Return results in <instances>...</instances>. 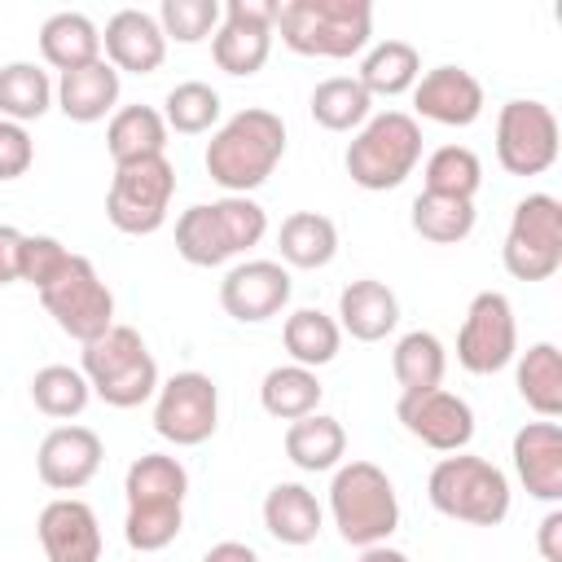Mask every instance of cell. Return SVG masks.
I'll return each instance as SVG.
<instances>
[{
  "mask_svg": "<svg viewBox=\"0 0 562 562\" xmlns=\"http://www.w3.org/2000/svg\"><path fill=\"white\" fill-rule=\"evenodd\" d=\"M285 154V123L277 110H263V105H246L237 110L233 119H224L211 140H206V176L224 189V193H237V198H250V189H259L277 162Z\"/></svg>",
  "mask_w": 562,
  "mask_h": 562,
  "instance_id": "1",
  "label": "cell"
},
{
  "mask_svg": "<svg viewBox=\"0 0 562 562\" xmlns=\"http://www.w3.org/2000/svg\"><path fill=\"white\" fill-rule=\"evenodd\" d=\"M268 233V211L255 198L224 193L215 202H193L176 220V255L193 268H220L259 246Z\"/></svg>",
  "mask_w": 562,
  "mask_h": 562,
  "instance_id": "2",
  "label": "cell"
},
{
  "mask_svg": "<svg viewBox=\"0 0 562 562\" xmlns=\"http://www.w3.org/2000/svg\"><path fill=\"white\" fill-rule=\"evenodd\" d=\"M281 44L299 57H356L373 40V4L369 0H285L277 4Z\"/></svg>",
  "mask_w": 562,
  "mask_h": 562,
  "instance_id": "3",
  "label": "cell"
},
{
  "mask_svg": "<svg viewBox=\"0 0 562 562\" xmlns=\"http://www.w3.org/2000/svg\"><path fill=\"white\" fill-rule=\"evenodd\" d=\"M426 496L430 505L452 518V522H470V527H501L509 518V479L501 465H492L487 457L474 452H448L435 461L430 479H426Z\"/></svg>",
  "mask_w": 562,
  "mask_h": 562,
  "instance_id": "4",
  "label": "cell"
},
{
  "mask_svg": "<svg viewBox=\"0 0 562 562\" xmlns=\"http://www.w3.org/2000/svg\"><path fill=\"white\" fill-rule=\"evenodd\" d=\"M329 518L338 536L356 549L386 544L400 527V496L382 465L373 461H347L334 470L329 483Z\"/></svg>",
  "mask_w": 562,
  "mask_h": 562,
  "instance_id": "5",
  "label": "cell"
},
{
  "mask_svg": "<svg viewBox=\"0 0 562 562\" xmlns=\"http://www.w3.org/2000/svg\"><path fill=\"white\" fill-rule=\"evenodd\" d=\"M422 162V123L404 110H382L369 114V123L351 136L342 167L351 176V184L369 189V193H386L400 189Z\"/></svg>",
  "mask_w": 562,
  "mask_h": 562,
  "instance_id": "6",
  "label": "cell"
},
{
  "mask_svg": "<svg viewBox=\"0 0 562 562\" xmlns=\"http://www.w3.org/2000/svg\"><path fill=\"white\" fill-rule=\"evenodd\" d=\"M83 378L92 395L110 408H136L158 391V364L132 325H110L101 338L83 342Z\"/></svg>",
  "mask_w": 562,
  "mask_h": 562,
  "instance_id": "7",
  "label": "cell"
},
{
  "mask_svg": "<svg viewBox=\"0 0 562 562\" xmlns=\"http://www.w3.org/2000/svg\"><path fill=\"white\" fill-rule=\"evenodd\" d=\"M35 294H40L44 312L53 316V325L66 338H75L79 347L92 342V338H101L114 325V294H110V285L101 281V272L92 268V259H83L75 250L61 263V272L44 290H35Z\"/></svg>",
  "mask_w": 562,
  "mask_h": 562,
  "instance_id": "8",
  "label": "cell"
},
{
  "mask_svg": "<svg viewBox=\"0 0 562 562\" xmlns=\"http://www.w3.org/2000/svg\"><path fill=\"white\" fill-rule=\"evenodd\" d=\"M501 263L514 281H549L562 268V202L553 193H527L514 206Z\"/></svg>",
  "mask_w": 562,
  "mask_h": 562,
  "instance_id": "9",
  "label": "cell"
},
{
  "mask_svg": "<svg viewBox=\"0 0 562 562\" xmlns=\"http://www.w3.org/2000/svg\"><path fill=\"white\" fill-rule=\"evenodd\" d=\"M171 198H176V167L167 154L127 162V167H114V180L105 193V220L127 237H149L167 224Z\"/></svg>",
  "mask_w": 562,
  "mask_h": 562,
  "instance_id": "10",
  "label": "cell"
},
{
  "mask_svg": "<svg viewBox=\"0 0 562 562\" xmlns=\"http://www.w3.org/2000/svg\"><path fill=\"white\" fill-rule=\"evenodd\" d=\"M220 426V386L211 373L184 369L154 391V430L176 448H198Z\"/></svg>",
  "mask_w": 562,
  "mask_h": 562,
  "instance_id": "11",
  "label": "cell"
},
{
  "mask_svg": "<svg viewBox=\"0 0 562 562\" xmlns=\"http://www.w3.org/2000/svg\"><path fill=\"white\" fill-rule=\"evenodd\" d=\"M496 162L509 176H544L558 162V114L536 97H514L496 114Z\"/></svg>",
  "mask_w": 562,
  "mask_h": 562,
  "instance_id": "12",
  "label": "cell"
},
{
  "mask_svg": "<svg viewBox=\"0 0 562 562\" xmlns=\"http://www.w3.org/2000/svg\"><path fill=\"white\" fill-rule=\"evenodd\" d=\"M518 356V321L514 303L501 290H479L465 307V321L457 329V360L465 373H501Z\"/></svg>",
  "mask_w": 562,
  "mask_h": 562,
  "instance_id": "13",
  "label": "cell"
},
{
  "mask_svg": "<svg viewBox=\"0 0 562 562\" xmlns=\"http://www.w3.org/2000/svg\"><path fill=\"white\" fill-rule=\"evenodd\" d=\"M272 26H277V0H228L220 31L211 35L215 66L233 79L259 75L272 53Z\"/></svg>",
  "mask_w": 562,
  "mask_h": 562,
  "instance_id": "14",
  "label": "cell"
},
{
  "mask_svg": "<svg viewBox=\"0 0 562 562\" xmlns=\"http://www.w3.org/2000/svg\"><path fill=\"white\" fill-rule=\"evenodd\" d=\"M395 417H400V426H404L417 443H426V448H435V452H443V457H448V452H465L470 439H474V408H470L461 395L443 391V386L400 395Z\"/></svg>",
  "mask_w": 562,
  "mask_h": 562,
  "instance_id": "15",
  "label": "cell"
},
{
  "mask_svg": "<svg viewBox=\"0 0 562 562\" xmlns=\"http://www.w3.org/2000/svg\"><path fill=\"white\" fill-rule=\"evenodd\" d=\"M285 303H290V272L277 259H241L220 281V307L241 325H259L277 316Z\"/></svg>",
  "mask_w": 562,
  "mask_h": 562,
  "instance_id": "16",
  "label": "cell"
},
{
  "mask_svg": "<svg viewBox=\"0 0 562 562\" xmlns=\"http://www.w3.org/2000/svg\"><path fill=\"white\" fill-rule=\"evenodd\" d=\"M101 457H105V443L92 426H53L44 439H40V452H35V474L44 487L53 492H79L97 479L101 470Z\"/></svg>",
  "mask_w": 562,
  "mask_h": 562,
  "instance_id": "17",
  "label": "cell"
},
{
  "mask_svg": "<svg viewBox=\"0 0 562 562\" xmlns=\"http://www.w3.org/2000/svg\"><path fill=\"white\" fill-rule=\"evenodd\" d=\"M35 536L48 562H101V522L79 496L48 501L35 518Z\"/></svg>",
  "mask_w": 562,
  "mask_h": 562,
  "instance_id": "18",
  "label": "cell"
},
{
  "mask_svg": "<svg viewBox=\"0 0 562 562\" xmlns=\"http://www.w3.org/2000/svg\"><path fill=\"white\" fill-rule=\"evenodd\" d=\"M413 110L443 127H470L483 114V83L465 66H435L413 83Z\"/></svg>",
  "mask_w": 562,
  "mask_h": 562,
  "instance_id": "19",
  "label": "cell"
},
{
  "mask_svg": "<svg viewBox=\"0 0 562 562\" xmlns=\"http://www.w3.org/2000/svg\"><path fill=\"white\" fill-rule=\"evenodd\" d=\"M101 53L119 75H154L167 61V35L154 13L119 9L101 31Z\"/></svg>",
  "mask_w": 562,
  "mask_h": 562,
  "instance_id": "20",
  "label": "cell"
},
{
  "mask_svg": "<svg viewBox=\"0 0 562 562\" xmlns=\"http://www.w3.org/2000/svg\"><path fill=\"white\" fill-rule=\"evenodd\" d=\"M514 470H518V483L527 487V496L544 501V505H558L562 501V430L558 422H527L518 435H514Z\"/></svg>",
  "mask_w": 562,
  "mask_h": 562,
  "instance_id": "21",
  "label": "cell"
},
{
  "mask_svg": "<svg viewBox=\"0 0 562 562\" xmlns=\"http://www.w3.org/2000/svg\"><path fill=\"white\" fill-rule=\"evenodd\" d=\"M395 325H400V299L386 281L360 277V281L342 285V294H338V329L342 334H351L356 342H382Z\"/></svg>",
  "mask_w": 562,
  "mask_h": 562,
  "instance_id": "22",
  "label": "cell"
},
{
  "mask_svg": "<svg viewBox=\"0 0 562 562\" xmlns=\"http://www.w3.org/2000/svg\"><path fill=\"white\" fill-rule=\"evenodd\" d=\"M53 105L70 119V123H97L105 114H114L119 105V70L101 57L88 61L79 70H66L53 88Z\"/></svg>",
  "mask_w": 562,
  "mask_h": 562,
  "instance_id": "23",
  "label": "cell"
},
{
  "mask_svg": "<svg viewBox=\"0 0 562 562\" xmlns=\"http://www.w3.org/2000/svg\"><path fill=\"white\" fill-rule=\"evenodd\" d=\"M321 522H325V509H321L316 492H307L303 483H277L263 496V527L277 544L303 549L321 536Z\"/></svg>",
  "mask_w": 562,
  "mask_h": 562,
  "instance_id": "24",
  "label": "cell"
},
{
  "mask_svg": "<svg viewBox=\"0 0 562 562\" xmlns=\"http://www.w3.org/2000/svg\"><path fill=\"white\" fill-rule=\"evenodd\" d=\"M40 53L53 70H79L88 61H101V26L88 13L61 9L53 18H44L40 26Z\"/></svg>",
  "mask_w": 562,
  "mask_h": 562,
  "instance_id": "25",
  "label": "cell"
},
{
  "mask_svg": "<svg viewBox=\"0 0 562 562\" xmlns=\"http://www.w3.org/2000/svg\"><path fill=\"white\" fill-rule=\"evenodd\" d=\"M105 149H110L114 167L162 158L167 154L162 110H154V105H123V110H114L110 114V127H105Z\"/></svg>",
  "mask_w": 562,
  "mask_h": 562,
  "instance_id": "26",
  "label": "cell"
},
{
  "mask_svg": "<svg viewBox=\"0 0 562 562\" xmlns=\"http://www.w3.org/2000/svg\"><path fill=\"white\" fill-rule=\"evenodd\" d=\"M285 457L307 470V474H325V470H338L342 457H347V430L338 417L329 413H307L299 422L285 426Z\"/></svg>",
  "mask_w": 562,
  "mask_h": 562,
  "instance_id": "27",
  "label": "cell"
},
{
  "mask_svg": "<svg viewBox=\"0 0 562 562\" xmlns=\"http://www.w3.org/2000/svg\"><path fill=\"white\" fill-rule=\"evenodd\" d=\"M184 492H189V470L171 452H145L123 474L127 509H140V505H184Z\"/></svg>",
  "mask_w": 562,
  "mask_h": 562,
  "instance_id": "28",
  "label": "cell"
},
{
  "mask_svg": "<svg viewBox=\"0 0 562 562\" xmlns=\"http://www.w3.org/2000/svg\"><path fill=\"white\" fill-rule=\"evenodd\" d=\"M514 360H518V369H514L518 400H522L536 417L553 422V417L562 413V351H558L553 342H536V347H527V351L514 356Z\"/></svg>",
  "mask_w": 562,
  "mask_h": 562,
  "instance_id": "29",
  "label": "cell"
},
{
  "mask_svg": "<svg viewBox=\"0 0 562 562\" xmlns=\"http://www.w3.org/2000/svg\"><path fill=\"white\" fill-rule=\"evenodd\" d=\"M360 88L369 97H400V92H413V83L422 79V53L408 44V40H382L373 44L364 57H360V70H356Z\"/></svg>",
  "mask_w": 562,
  "mask_h": 562,
  "instance_id": "30",
  "label": "cell"
},
{
  "mask_svg": "<svg viewBox=\"0 0 562 562\" xmlns=\"http://www.w3.org/2000/svg\"><path fill=\"white\" fill-rule=\"evenodd\" d=\"M277 246H281V259L290 268H307V272L325 268L338 255V224L321 211H294L281 220Z\"/></svg>",
  "mask_w": 562,
  "mask_h": 562,
  "instance_id": "31",
  "label": "cell"
},
{
  "mask_svg": "<svg viewBox=\"0 0 562 562\" xmlns=\"http://www.w3.org/2000/svg\"><path fill=\"white\" fill-rule=\"evenodd\" d=\"M321 395H325V386H321L316 369H303V364H277L259 382V404L277 422H299V417L316 413Z\"/></svg>",
  "mask_w": 562,
  "mask_h": 562,
  "instance_id": "32",
  "label": "cell"
},
{
  "mask_svg": "<svg viewBox=\"0 0 562 562\" xmlns=\"http://www.w3.org/2000/svg\"><path fill=\"white\" fill-rule=\"evenodd\" d=\"M307 110L325 132H360L373 114V97L360 88L356 75H329L312 88Z\"/></svg>",
  "mask_w": 562,
  "mask_h": 562,
  "instance_id": "33",
  "label": "cell"
},
{
  "mask_svg": "<svg viewBox=\"0 0 562 562\" xmlns=\"http://www.w3.org/2000/svg\"><path fill=\"white\" fill-rule=\"evenodd\" d=\"M391 373H395V382H400V395L443 386L448 351H443L439 334H430V329H408V334L395 342V351H391Z\"/></svg>",
  "mask_w": 562,
  "mask_h": 562,
  "instance_id": "34",
  "label": "cell"
},
{
  "mask_svg": "<svg viewBox=\"0 0 562 562\" xmlns=\"http://www.w3.org/2000/svg\"><path fill=\"white\" fill-rule=\"evenodd\" d=\"M281 342L290 351V364H303V369H321L338 356L342 347V329L334 316H325L321 307H299L285 316L281 325Z\"/></svg>",
  "mask_w": 562,
  "mask_h": 562,
  "instance_id": "35",
  "label": "cell"
},
{
  "mask_svg": "<svg viewBox=\"0 0 562 562\" xmlns=\"http://www.w3.org/2000/svg\"><path fill=\"white\" fill-rule=\"evenodd\" d=\"M53 105V79L35 61H9L0 66V119L9 123H35Z\"/></svg>",
  "mask_w": 562,
  "mask_h": 562,
  "instance_id": "36",
  "label": "cell"
},
{
  "mask_svg": "<svg viewBox=\"0 0 562 562\" xmlns=\"http://www.w3.org/2000/svg\"><path fill=\"white\" fill-rule=\"evenodd\" d=\"M413 233L435 241V246H457L474 233V202L465 198H443V193H417L413 198Z\"/></svg>",
  "mask_w": 562,
  "mask_h": 562,
  "instance_id": "37",
  "label": "cell"
},
{
  "mask_svg": "<svg viewBox=\"0 0 562 562\" xmlns=\"http://www.w3.org/2000/svg\"><path fill=\"white\" fill-rule=\"evenodd\" d=\"M31 400H35V408H40L44 417L66 422V417H79V413L88 408L92 386H88L83 369L44 364V369H35V378H31Z\"/></svg>",
  "mask_w": 562,
  "mask_h": 562,
  "instance_id": "38",
  "label": "cell"
},
{
  "mask_svg": "<svg viewBox=\"0 0 562 562\" xmlns=\"http://www.w3.org/2000/svg\"><path fill=\"white\" fill-rule=\"evenodd\" d=\"M422 176H426V193H443V198H465V202H474V193H479V184H483V162H479V154H474L470 145H439V149L426 158Z\"/></svg>",
  "mask_w": 562,
  "mask_h": 562,
  "instance_id": "39",
  "label": "cell"
},
{
  "mask_svg": "<svg viewBox=\"0 0 562 562\" xmlns=\"http://www.w3.org/2000/svg\"><path fill=\"white\" fill-rule=\"evenodd\" d=\"M162 123L167 132H180V136H202L220 123V92L202 79H184L167 92L162 101Z\"/></svg>",
  "mask_w": 562,
  "mask_h": 562,
  "instance_id": "40",
  "label": "cell"
},
{
  "mask_svg": "<svg viewBox=\"0 0 562 562\" xmlns=\"http://www.w3.org/2000/svg\"><path fill=\"white\" fill-rule=\"evenodd\" d=\"M220 18H224L220 0H162L158 4V26L176 44H198V40L215 35Z\"/></svg>",
  "mask_w": 562,
  "mask_h": 562,
  "instance_id": "41",
  "label": "cell"
},
{
  "mask_svg": "<svg viewBox=\"0 0 562 562\" xmlns=\"http://www.w3.org/2000/svg\"><path fill=\"white\" fill-rule=\"evenodd\" d=\"M180 527H184V505H140V509H127L123 540L136 553H158L180 536Z\"/></svg>",
  "mask_w": 562,
  "mask_h": 562,
  "instance_id": "42",
  "label": "cell"
},
{
  "mask_svg": "<svg viewBox=\"0 0 562 562\" xmlns=\"http://www.w3.org/2000/svg\"><path fill=\"white\" fill-rule=\"evenodd\" d=\"M70 259V250L57 241V237H48V233H26V241H22V272H18V281H26V285H35V290H44L57 272H61V263Z\"/></svg>",
  "mask_w": 562,
  "mask_h": 562,
  "instance_id": "43",
  "label": "cell"
},
{
  "mask_svg": "<svg viewBox=\"0 0 562 562\" xmlns=\"http://www.w3.org/2000/svg\"><path fill=\"white\" fill-rule=\"evenodd\" d=\"M35 162V140L22 123H9L0 119V180H18L26 176Z\"/></svg>",
  "mask_w": 562,
  "mask_h": 562,
  "instance_id": "44",
  "label": "cell"
},
{
  "mask_svg": "<svg viewBox=\"0 0 562 562\" xmlns=\"http://www.w3.org/2000/svg\"><path fill=\"white\" fill-rule=\"evenodd\" d=\"M22 241L26 233H18L13 224H0V285H13L22 272Z\"/></svg>",
  "mask_w": 562,
  "mask_h": 562,
  "instance_id": "45",
  "label": "cell"
},
{
  "mask_svg": "<svg viewBox=\"0 0 562 562\" xmlns=\"http://www.w3.org/2000/svg\"><path fill=\"white\" fill-rule=\"evenodd\" d=\"M536 549L544 562H562V509L553 505L536 527Z\"/></svg>",
  "mask_w": 562,
  "mask_h": 562,
  "instance_id": "46",
  "label": "cell"
},
{
  "mask_svg": "<svg viewBox=\"0 0 562 562\" xmlns=\"http://www.w3.org/2000/svg\"><path fill=\"white\" fill-rule=\"evenodd\" d=\"M202 562H259V553L246 540H220L202 553Z\"/></svg>",
  "mask_w": 562,
  "mask_h": 562,
  "instance_id": "47",
  "label": "cell"
},
{
  "mask_svg": "<svg viewBox=\"0 0 562 562\" xmlns=\"http://www.w3.org/2000/svg\"><path fill=\"white\" fill-rule=\"evenodd\" d=\"M360 562H408V553H400L391 544H373V549H360Z\"/></svg>",
  "mask_w": 562,
  "mask_h": 562,
  "instance_id": "48",
  "label": "cell"
}]
</instances>
